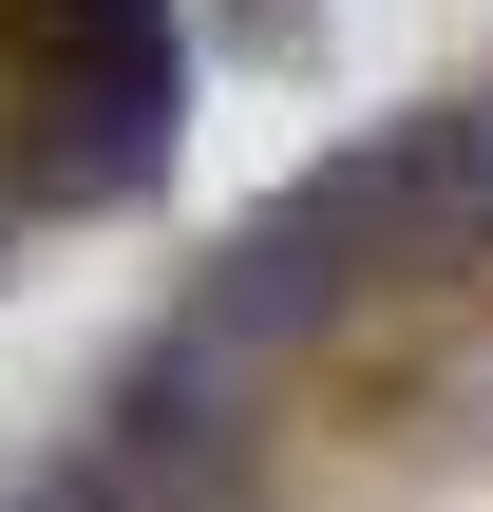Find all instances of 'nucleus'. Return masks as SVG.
I'll list each match as a JSON object with an SVG mask.
<instances>
[{"label": "nucleus", "mask_w": 493, "mask_h": 512, "mask_svg": "<svg viewBox=\"0 0 493 512\" xmlns=\"http://www.w3.org/2000/svg\"><path fill=\"white\" fill-rule=\"evenodd\" d=\"M76 512H493V76L190 285Z\"/></svg>", "instance_id": "nucleus-1"}]
</instances>
